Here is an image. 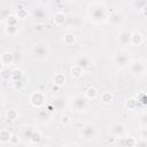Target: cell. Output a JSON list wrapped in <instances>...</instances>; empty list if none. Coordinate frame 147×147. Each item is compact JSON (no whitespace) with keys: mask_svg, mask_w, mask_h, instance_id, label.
<instances>
[{"mask_svg":"<svg viewBox=\"0 0 147 147\" xmlns=\"http://www.w3.org/2000/svg\"><path fill=\"white\" fill-rule=\"evenodd\" d=\"M88 17H90V20L93 23L100 24V23H103V22L107 21L108 13H107V9L103 6H101L100 3H95V5H93L90 8V10H88Z\"/></svg>","mask_w":147,"mask_h":147,"instance_id":"obj_1","label":"cell"},{"mask_svg":"<svg viewBox=\"0 0 147 147\" xmlns=\"http://www.w3.org/2000/svg\"><path fill=\"white\" fill-rule=\"evenodd\" d=\"M113 62L119 69H123V68L127 67L131 63V57H130L129 51H126V49L116 51L113 55Z\"/></svg>","mask_w":147,"mask_h":147,"instance_id":"obj_2","label":"cell"},{"mask_svg":"<svg viewBox=\"0 0 147 147\" xmlns=\"http://www.w3.org/2000/svg\"><path fill=\"white\" fill-rule=\"evenodd\" d=\"M49 54H51V49L46 42H37L32 47V55L38 61H44L48 59Z\"/></svg>","mask_w":147,"mask_h":147,"instance_id":"obj_3","label":"cell"},{"mask_svg":"<svg viewBox=\"0 0 147 147\" xmlns=\"http://www.w3.org/2000/svg\"><path fill=\"white\" fill-rule=\"evenodd\" d=\"M87 98L84 95H80V94H77V95H74L70 98L69 100V105L72 107L74 110L76 111H85L88 107V102H87Z\"/></svg>","mask_w":147,"mask_h":147,"instance_id":"obj_4","label":"cell"},{"mask_svg":"<svg viewBox=\"0 0 147 147\" xmlns=\"http://www.w3.org/2000/svg\"><path fill=\"white\" fill-rule=\"evenodd\" d=\"M96 134H98V130L95 125L92 123L84 124L79 130V136L85 140H92L96 137Z\"/></svg>","mask_w":147,"mask_h":147,"instance_id":"obj_5","label":"cell"},{"mask_svg":"<svg viewBox=\"0 0 147 147\" xmlns=\"http://www.w3.org/2000/svg\"><path fill=\"white\" fill-rule=\"evenodd\" d=\"M45 100H46V96L42 92L40 91H36L33 93L30 94V98H29V102L32 107L34 108H40L41 106H44L45 103Z\"/></svg>","mask_w":147,"mask_h":147,"instance_id":"obj_6","label":"cell"},{"mask_svg":"<svg viewBox=\"0 0 147 147\" xmlns=\"http://www.w3.org/2000/svg\"><path fill=\"white\" fill-rule=\"evenodd\" d=\"M108 21L114 26H121L125 22V15L121 10H115L108 15Z\"/></svg>","mask_w":147,"mask_h":147,"instance_id":"obj_7","label":"cell"},{"mask_svg":"<svg viewBox=\"0 0 147 147\" xmlns=\"http://www.w3.org/2000/svg\"><path fill=\"white\" fill-rule=\"evenodd\" d=\"M76 64L80 65L83 69H88L94 65V60L88 54H79L76 57Z\"/></svg>","mask_w":147,"mask_h":147,"instance_id":"obj_8","label":"cell"},{"mask_svg":"<svg viewBox=\"0 0 147 147\" xmlns=\"http://www.w3.org/2000/svg\"><path fill=\"white\" fill-rule=\"evenodd\" d=\"M69 101L67 98L62 96V95H57V96H54L53 100H52V105L54 107L55 110L57 111H62V110H65L67 106H68Z\"/></svg>","mask_w":147,"mask_h":147,"instance_id":"obj_9","label":"cell"},{"mask_svg":"<svg viewBox=\"0 0 147 147\" xmlns=\"http://www.w3.org/2000/svg\"><path fill=\"white\" fill-rule=\"evenodd\" d=\"M109 132L116 137V138H121L125 134V126L122 123H114L111 124V126L109 127Z\"/></svg>","mask_w":147,"mask_h":147,"instance_id":"obj_10","label":"cell"},{"mask_svg":"<svg viewBox=\"0 0 147 147\" xmlns=\"http://www.w3.org/2000/svg\"><path fill=\"white\" fill-rule=\"evenodd\" d=\"M131 33L130 31H126V30H123L118 33V37H117V41L121 46H126V45H131Z\"/></svg>","mask_w":147,"mask_h":147,"instance_id":"obj_11","label":"cell"},{"mask_svg":"<svg viewBox=\"0 0 147 147\" xmlns=\"http://www.w3.org/2000/svg\"><path fill=\"white\" fill-rule=\"evenodd\" d=\"M145 64L139 61V60H136V61H132L130 63V71L133 74V75H141L144 74L145 71Z\"/></svg>","mask_w":147,"mask_h":147,"instance_id":"obj_12","label":"cell"},{"mask_svg":"<svg viewBox=\"0 0 147 147\" xmlns=\"http://www.w3.org/2000/svg\"><path fill=\"white\" fill-rule=\"evenodd\" d=\"M32 15H33V18H36V20H38V21H42V20L47 18V16H48V10H47L45 7H42V6H38V7H36V8L33 9Z\"/></svg>","mask_w":147,"mask_h":147,"instance_id":"obj_13","label":"cell"},{"mask_svg":"<svg viewBox=\"0 0 147 147\" xmlns=\"http://www.w3.org/2000/svg\"><path fill=\"white\" fill-rule=\"evenodd\" d=\"M0 61L2 67H10L14 65V56H13V52H3L0 56Z\"/></svg>","mask_w":147,"mask_h":147,"instance_id":"obj_14","label":"cell"},{"mask_svg":"<svg viewBox=\"0 0 147 147\" xmlns=\"http://www.w3.org/2000/svg\"><path fill=\"white\" fill-rule=\"evenodd\" d=\"M67 22H68V24L70 26H74L76 29H79L83 25V23H84L83 22V17L79 16V15H72L70 18L67 20Z\"/></svg>","mask_w":147,"mask_h":147,"instance_id":"obj_15","label":"cell"},{"mask_svg":"<svg viewBox=\"0 0 147 147\" xmlns=\"http://www.w3.org/2000/svg\"><path fill=\"white\" fill-rule=\"evenodd\" d=\"M37 118L39 122L41 123H46L51 119V111L46 108V109H39L37 113Z\"/></svg>","mask_w":147,"mask_h":147,"instance_id":"obj_16","label":"cell"},{"mask_svg":"<svg viewBox=\"0 0 147 147\" xmlns=\"http://www.w3.org/2000/svg\"><path fill=\"white\" fill-rule=\"evenodd\" d=\"M67 15L63 13V11H57V13H55V15H54V17H53V22H54V24L55 25H57V26H61V25H63L65 22H67Z\"/></svg>","mask_w":147,"mask_h":147,"instance_id":"obj_17","label":"cell"},{"mask_svg":"<svg viewBox=\"0 0 147 147\" xmlns=\"http://www.w3.org/2000/svg\"><path fill=\"white\" fill-rule=\"evenodd\" d=\"M142 41H144V37H142V34H141L140 32L133 31V32L131 33V45H133V46H139V45L142 44Z\"/></svg>","mask_w":147,"mask_h":147,"instance_id":"obj_18","label":"cell"},{"mask_svg":"<svg viewBox=\"0 0 147 147\" xmlns=\"http://www.w3.org/2000/svg\"><path fill=\"white\" fill-rule=\"evenodd\" d=\"M84 70L85 69H83L80 65H78V64H74L71 68H70V75L74 77V78H80L83 75H84Z\"/></svg>","mask_w":147,"mask_h":147,"instance_id":"obj_19","label":"cell"},{"mask_svg":"<svg viewBox=\"0 0 147 147\" xmlns=\"http://www.w3.org/2000/svg\"><path fill=\"white\" fill-rule=\"evenodd\" d=\"M28 15H29L28 9H26L22 3H20V5L16 6V16H17L20 20H25V18L28 17Z\"/></svg>","mask_w":147,"mask_h":147,"instance_id":"obj_20","label":"cell"},{"mask_svg":"<svg viewBox=\"0 0 147 147\" xmlns=\"http://www.w3.org/2000/svg\"><path fill=\"white\" fill-rule=\"evenodd\" d=\"M138 100H137V98H134V96H131V98H129L126 101H125V108L127 109V110H130V111H133V110H136L137 109V107H138Z\"/></svg>","mask_w":147,"mask_h":147,"instance_id":"obj_21","label":"cell"},{"mask_svg":"<svg viewBox=\"0 0 147 147\" xmlns=\"http://www.w3.org/2000/svg\"><path fill=\"white\" fill-rule=\"evenodd\" d=\"M42 138H44V137H42V133H41L39 130H34L33 133H32V136L30 137L29 141H30L31 144H33V145H38V144L41 142Z\"/></svg>","mask_w":147,"mask_h":147,"instance_id":"obj_22","label":"cell"},{"mask_svg":"<svg viewBox=\"0 0 147 147\" xmlns=\"http://www.w3.org/2000/svg\"><path fill=\"white\" fill-rule=\"evenodd\" d=\"M11 132L9 130H6V129H2L0 131V142L1 144H8L10 141V138H11Z\"/></svg>","mask_w":147,"mask_h":147,"instance_id":"obj_23","label":"cell"},{"mask_svg":"<svg viewBox=\"0 0 147 147\" xmlns=\"http://www.w3.org/2000/svg\"><path fill=\"white\" fill-rule=\"evenodd\" d=\"M25 85H26V83H25V77H24V78H22V79H18V80L11 82V86H13V88H14L15 91H18V92L23 91V90H24V87H25Z\"/></svg>","mask_w":147,"mask_h":147,"instance_id":"obj_24","label":"cell"},{"mask_svg":"<svg viewBox=\"0 0 147 147\" xmlns=\"http://www.w3.org/2000/svg\"><path fill=\"white\" fill-rule=\"evenodd\" d=\"M76 41V37L74 36V33L71 32H67L64 36H63V44L65 46H72Z\"/></svg>","mask_w":147,"mask_h":147,"instance_id":"obj_25","label":"cell"},{"mask_svg":"<svg viewBox=\"0 0 147 147\" xmlns=\"http://www.w3.org/2000/svg\"><path fill=\"white\" fill-rule=\"evenodd\" d=\"M11 72H13V70H11L9 67H2V68H1V71H0L1 79H2L3 82H5V80H10Z\"/></svg>","mask_w":147,"mask_h":147,"instance_id":"obj_26","label":"cell"},{"mask_svg":"<svg viewBox=\"0 0 147 147\" xmlns=\"http://www.w3.org/2000/svg\"><path fill=\"white\" fill-rule=\"evenodd\" d=\"M119 145H122V146H129V147L130 146H136L137 145V140L133 137H127V138H122L121 137Z\"/></svg>","mask_w":147,"mask_h":147,"instance_id":"obj_27","label":"cell"},{"mask_svg":"<svg viewBox=\"0 0 147 147\" xmlns=\"http://www.w3.org/2000/svg\"><path fill=\"white\" fill-rule=\"evenodd\" d=\"M24 78V71L22 69H14L13 72H11V77H10V82H15V80H18V79H22Z\"/></svg>","mask_w":147,"mask_h":147,"instance_id":"obj_28","label":"cell"},{"mask_svg":"<svg viewBox=\"0 0 147 147\" xmlns=\"http://www.w3.org/2000/svg\"><path fill=\"white\" fill-rule=\"evenodd\" d=\"M53 83H54V85H57V86L64 85V83H65V75H63V74H55L54 77H53Z\"/></svg>","mask_w":147,"mask_h":147,"instance_id":"obj_29","label":"cell"},{"mask_svg":"<svg viewBox=\"0 0 147 147\" xmlns=\"http://www.w3.org/2000/svg\"><path fill=\"white\" fill-rule=\"evenodd\" d=\"M85 96L88 99V100H94L96 96H98V90L95 87H88L85 90Z\"/></svg>","mask_w":147,"mask_h":147,"instance_id":"obj_30","label":"cell"},{"mask_svg":"<svg viewBox=\"0 0 147 147\" xmlns=\"http://www.w3.org/2000/svg\"><path fill=\"white\" fill-rule=\"evenodd\" d=\"M100 100H101V102H103L106 105L110 103L114 100V94L111 92H102L100 95Z\"/></svg>","mask_w":147,"mask_h":147,"instance_id":"obj_31","label":"cell"},{"mask_svg":"<svg viewBox=\"0 0 147 147\" xmlns=\"http://www.w3.org/2000/svg\"><path fill=\"white\" fill-rule=\"evenodd\" d=\"M6 118L9 121V122H15L17 118H18V113L17 110L15 109H9L6 111Z\"/></svg>","mask_w":147,"mask_h":147,"instance_id":"obj_32","label":"cell"},{"mask_svg":"<svg viewBox=\"0 0 147 147\" xmlns=\"http://www.w3.org/2000/svg\"><path fill=\"white\" fill-rule=\"evenodd\" d=\"M5 31L8 36H16L17 32L20 31V26L18 25H6Z\"/></svg>","mask_w":147,"mask_h":147,"instance_id":"obj_33","label":"cell"},{"mask_svg":"<svg viewBox=\"0 0 147 147\" xmlns=\"http://www.w3.org/2000/svg\"><path fill=\"white\" fill-rule=\"evenodd\" d=\"M33 131H34V129L31 125L25 126L24 129H22V138L23 139H30V137L32 136Z\"/></svg>","mask_w":147,"mask_h":147,"instance_id":"obj_34","label":"cell"},{"mask_svg":"<svg viewBox=\"0 0 147 147\" xmlns=\"http://www.w3.org/2000/svg\"><path fill=\"white\" fill-rule=\"evenodd\" d=\"M18 20L16 15H8L6 17V25H18Z\"/></svg>","mask_w":147,"mask_h":147,"instance_id":"obj_35","label":"cell"},{"mask_svg":"<svg viewBox=\"0 0 147 147\" xmlns=\"http://www.w3.org/2000/svg\"><path fill=\"white\" fill-rule=\"evenodd\" d=\"M13 56H14V65H18V64L22 63L23 54L20 51H14L13 52Z\"/></svg>","mask_w":147,"mask_h":147,"instance_id":"obj_36","label":"cell"},{"mask_svg":"<svg viewBox=\"0 0 147 147\" xmlns=\"http://www.w3.org/2000/svg\"><path fill=\"white\" fill-rule=\"evenodd\" d=\"M133 8L137 10H141L146 5H147V0H133Z\"/></svg>","mask_w":147,"mask_h":147,"instance_id":"obj_37","label":"cell"},{"mask_svg":"<svg viewBox=\"0 0 147 147\" xmlns=\"http://www.w3.org/2000/svg\"><path fill=\"white\" fill-rule=\"evenodd\" d=\"M137 100H138V103L139 105H142V106H147V94L141 92L137 95Z\"/></svg>","mask_w":147,"mask_h":147,"instance_id":"obj_38","label":"cell"},{"mask_svg":"<svg viewBox=\"0 0 147 147\" xmlns=\"http://www.w3.org/2000/svg\"><path fill=\"white\" fill-rule=\"evenodd\" d=\"M20 142H21V137H20L18 134L13 133V134H11V138H10L9 144H10L11 146H16V145H18Z\"/></svg>","mask_w":147,"mask_h":147,"instance_id":"obj_39","label":"cell"},{"mask_svg":"<svg viewBox=\"0 0 147 147\" xmlns=\"http://www.w3.org/2000/svg\"><path fill=\"white\" fill-rule=\"evenodd\" d=\"M70 122H71V119H70V116H68V115H62L60 117V123L62 125H68Z\"/></svg>","mask_w":147,"mask_h":147,"instance_id":"obj_40","label":"cell"},{"mask_svg":"<svg viewBox=\"0 0 147 147\" xmlns=\"http://www.w3.org/2000/svg\"><path fill=\"white\" fill-rule=\"evenodd\" d=\"M139 123L141 124V126H146L147 125V113H144L139 117Z\"/></svg>","mask_w":147,"mask_h":147,"instance_id":"obj_41","label":"cell"},{"mask_svg":"<svg viewBox=\"0 0 147 147\" xmlns=\"http://www.w3.org/2000/svg\"><path fill=\"white\" fill-rule=\"evenodd\" d=\"M136 146H147V138H141L140 140H137Z\"/></svg>","mask_w":147,"mask_h":147,"instance_id":"obj_42","label":"cell"},{"mask_svg":"<svg viewBox=\"0 0 147 147\" xmlns=\"http://www.w3.org/2000/svg\"><path fill=\"white\" fill-rule=\"evenodd\" d=\"M141 136H142V138H147V125H146V126H142Z\"/></svg>","mask_w":147,"mask_h":147,"instance_id":"obj_43","label":"cell"},{"mask_svg":"<svg viewBox=\"0 0 147 147\" xmlns=\"http://www.w3.org/2000/svg\"><path fill=\"white\" fill-rule=\"evenodd\" d=\"M42 29H44V28H42V24H41V23L34 25V30H36V31H41Z\"/></svg>","mask_w":147,"mask_h":147,"instance_id":"obj_44","label":"cell"},{"mask_svg":"<svg viewBox=\"0 0 147 147\" xmlns=\"http://www.w3.org/2000/svg\"><path fill=\"white\" fill-rule=\"evenodd\" d=\"M141 14H142V16H145V17H147V5L141 9Z\"/></svg>","mask_w":147,"mask_h":147,"instance_id":"obj_45","label":"cell"},{"mask_svg":"<svg viewBox=\"0 0 147 147\" xmlns=\"http://www.w3.org/2000/svg\"><path fill=\"white\" fill-rule=\"evenodd\" d=\"M93 1H95L96 3H100V2H102V1H105V0H93Z\"/></svg>","mask_w":147,"mask_h":147,"instance_id":"obj_46","label":"cell"},{"mask_svg":"<svg viewBox=\"0 0 147 147\" xmlns=\"http://www.w3.org/2000/svg\"><path fill=\"white\" fill-rule=\"evenodd\" d=\"M41 1H42V2H51L52 0H41Z\"/></svg>","mask_w":147,"mask_h":147,"instance_id":"obj_47","label":"cell"},{"mask_svg":"<svg viewBox=\"0 0 147 147\" xmlns=\"http://www.w3.org/2000/svg\"><path fill=\"white\" fill-rule=\"evenodd\" d=\"M65 1H69V2H71V1H76V0H65Z\"/></svg>","mask_w":147,"mask_h":147,"instance_id":"obj_48","label":"cell"},{"mask_svg":"<svg viewBox=\"0 0 147 147\" xmlns=\"http://www.w3.org/2000/svg\"><path fill=\"white\" fill-rule=\"evenodd\" d=\"M145 67H146V70H147V62H146V65Z\"/></svg>","mask_w":147,"mask_h":147,"instance_id":"obj_49","label":"cell"}]
</instances>
